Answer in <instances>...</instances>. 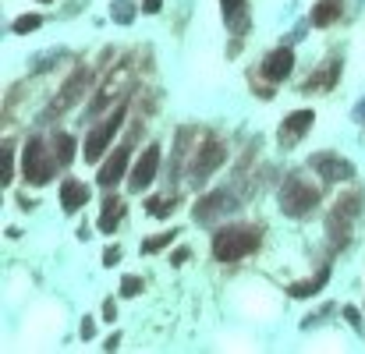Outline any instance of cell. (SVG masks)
Instances as JSON below:
<instances>
[{
	"instance_id": "6da1fadb",
	"label": "cell",
	"mask_w": 365,
	"mask_h": 354,
	"mask_svg": "<svg viewBox=\"0 0 365 354\" xmlns=\"http://www.w3.org/2000/svg\"><path fill=\"white\" fill-rule=\"evenodd\" d=\"M256 248H259V230L256 227H227V230L217 234V241H213V255L220 262H238Z\"/></svg>"
},
{
	"instance_id": "9a60e30c",
	"label": "cell",
	"mask_w": 365,
	"mask_h": 354,
	"mask_svg": "<svg viewBox=\"0 0 365 354\" xmlns=\"http://www.w3.org/2000/svg\"><path fill=\"white\" fill-rule=\"evenodd\" d=\"M85 78H89V75H85V71H78V75L71 78V85H68V96H60V100H57V106H71V103L78 100V93H82V82H85Z\"/></svg>"
},
{
	"instance_id": "ac0fdd59",
	"label": "cell",
	"mask_w": 365,
	"mask_h": 354,
	"mask_svg": "<svg viewBox=\"0 0 365 354\" xmlns=\"http://www.w3.org/2000/svg\"><path fill=\"white\" fill-rule=\"evenodd\" d=\"M15 177V156H11V145H4V153H0V181H11Z\"/></svg>"
},
{
	"instance_id": "2e32d148",
	"label": "cell",
	"mask_w": 365,
	"mask_h": 354,
	"mask_svg": "<svg viewBox=\"0 0 365 354\" xmlns=\"http://www.w3.org/2000/svg\"><path fill=\"white\" fill-rule=\"evenodd\" d=\"M39 25H43V18H39V15H21V18L11 25V32L25 36V32H33V28H39Z\"/></svg>"
},
{
	"instance_id": "e0dca14e",
	"label": "cell",
	"mask_w": 365,
	"mask_h": 354,
	"mask_svg": "<svg viewBox=\"0 0 365 354\" xmlns=\"http://www.w3.org/2000/svg\"><path fill=\"white\" fill-rule=\"evenodd\" d=\"M323 280H326V277L309 280V283H294V287H287V294H291V298H309V294H316V290L323 287Z\"/></svg>"
},
{
	"instance_id": "484cf974",
	"label": "cell",
	"mask_w": 365,
	"mask_h": 354,
	"mask_svg": "<svg viewBox=\"0 0 365 354\" xmlns=\"http://www.w3.org/2000/svg\"><path fill=\"white\" fill-rule=\"evenodd\" d=\"M103 315H107V319H117V305H114V301H103Z\"/></svg>"
},
{
	"instance_id": "8fae6325",
	"label": "cell",
	"mask_w": 365,
	"mask_h": 354,
	"mask_svg": "<svg viewBox=\"0 0 365 354\" xmlns=\"http://www.w3.org/2000/svg\"><path fill=\"white\" fill-rule=\"evenodd\" d=\"M344 11V0H319V4L312 8V21L316 25H330V21H337Z\"/></svg>"
},
{
	"instance_id": "cb8c5ba5",
	"label": "cell",
	"mask_w": 365,
	"mask_h": 354,
	"mask_svg": "<svg viewBox=\"0 0 365 354\" xmlns=\"http://www.w3.org/2000/svg\"><path fill=\"white\" fill-rule=\"evenodd\" d=\"M160 8H163V0H145V4H142V11H145V15H157Z\"/></svg>"
},
{
	"instance_id": "8992f818",
	"label": "cell",
	"mask_w": 365,
	"mask_h": 354,
	"mask_svg": "<svg viewBox=\"0 0 365 354\" xmlns=\"http://www.w3.org/2000/svg\"><path fill=\"white\" fill-rule=\"evenodd\" d=\"M128 160H132V153H128V145H121V149H114V156L103 163V170H100V185L103 188H114L117 181H121V174L128 170Z\"/></svg>"
},
{
	"instance_id": "52a82bcc",
	"label": "cell",
	"mask_w": 365,
	"mask_h": 354,
	"mask_svg": "<svg viewBox=\"0 0 365 354\" xmlns=\"http://www.w3.org/2000/svg\"><path fill=\"white\" fill-rule=\"evenodd\" d=\"M291 68H294V53H291L287 46H281V50H273V53L266 57L262 75H266V78H273V82H281V78H287V75H291Z\"/></svg>"
},
{
	"instance_id": "5bb4252c",
	"label": "cell",
	"mask_w": 365,
	"mask_h": 354,
	"mask_svg": "<svg viewBox=\"0 0 365 354\" xmlns=\"http://www.w3.org/2000/svg\"><path fill=\"white\" fill-rule=\"evenodd\" d=\"M53 156H57V163H71V156H75V142H71V135H57V149H53Z\"/></svg>"
},
{
	"instance_id": "7c38bea8",
	"label": "cell",
	"mask_w": 365,
	"mask_h": 354,
	"mask_svg": "<svg viewBox=\"0 0 365 354\" xmlns=\"http://www.w3.org/2000/svg\"><path fill=\"white\" fill-rule=\"evenodd\" d=\"M121 213H125V202H121V198H103V216H100V230H114L117 227V216Z\"/></svg>"
},
{
	"instance_id": "603a6c76",
	"label": "cell",
	"mask_w": 365,
	"mask_h": 354,
	"mask_svg": "<svg viewBox=\"0 0 365 354\" xmlns=\"http://www.w3.org/2000/svg\"><path fill=\"white\" fill-rule=\"evenodd\" d=\"M170 238H174V234H160V238H153V241H145V245H142V252H160V248H163V245H167Z\"/></svg>"
},
{
	"instance_id": "44dd1931",
	"label": "cell",
	"mask_w": 365,
	"mask_h": 354,
	"mask_svg": "<svg viewBox=\"0 0 365 354\" xmlns=\"http://www.w3.org/2000/svg\"><path fill=\"white\" fill-rule=\"evenodd\" d=\"M139 290H142V280L139 277H125V280H121V294H125V298H135Z\"/></svg>"
},
{
	"instance_id": "4fadbf2b",
	"label": "cell",
	"mask_w": 365,
	"mask_h": 354,
	"mask_svg": "<svg viewBox=\"0 0 365 354\" xmlns=\"http://www.w3.org/2000/svg\"><path fill=\"white\" fill-rule=\"evenodd\" d=\"M220 160H224V145H209V153L202 149V153H199V160H195V174H199V177H202V174H209V170L217 167Z\"/></svg>"
},
{
	"instance_id": "3957f363",
	"label": "cell",
	"mask_w": 365,
	"mask_h": 354,
	"mask_svg": "<svg viewBox=\"0 0 365 354\" xmlns=\"http://www.w3.org/2000/svg\"><path fill=\"white\" fill-rule=\"evenodd\" d=\"M121 121H125V106L114 110V113H110V121H103L100 128L89 131V138H85V160H89V163H96V160L107 153V145H110V138L117 135Z\"/></svg>"
},
{
	"instance_id": "30bf717a",
	"label": "cell",
	"mask_w": 365,
	"mask_h": 354,
	"mask_svg": "<svg viewBox=\"0 0 365 354\" xmlns=\"http://www.w3.org/2000/svg\"><path fill=\"white\" fill-rule=\"evenodd\" d=\"M85 198H89V188L82 181H71V177H68L64 188H60V209H64V213H78Z\"/></svg>"
},
{
	"instance_id": "277c9868",
	"label": "cell",
	"mask_w": 365,
	"mask_h": 354,
	"mask_svg": "<svg viewBox=\"0 0 365 354\" xmlns=\"http://www.w3.org/2000/svg\"><path fill=\"white\" fill-rule=\"evenodd\" d=\"M57 160V156H53ZM53 160L46 156V145L39 138H33L25 145V177L33 185H46L50 177H53Z\"/></svg>"
},
{
	"instance_id": "83f0119b",
	"label": "cell",
	"mask_w": 365,
	"mask_h": 354,
	"mask_svg": "<svg viewBox=\"0 0 365 354\" xmlns=\"http://www.w3.org/2000/svg\"><path fill=\"white\" fill-rule=\"evenodd\" d=\"M43 4H50V0H43Z\"/></svg>"
},
{
	"instance_id": "7a4b0ae2",
	"label": "cell",
	"mask_w": 365,
	"mask_h": 354,
	"mask_svg": "<svg viewBox=\"0 0 365 354\" xmlns=\"http://www.w3.org/2000/svg\"><path fill=\"white\" fill-rule=\"evenodd\" d=\"M319 202V192L309 185V181H301V177H287L284 188H281V209L287 216H305L312 213V205Z\"/></svg>"
},
{
	"instance_id": "5b68a950",
	"label": "cell",
	"mask_w": 365,
	"mask_h": 354,
	"mask_svg": "<svg viewBox=\"0 0 365 354\" xmlns=\"http://www.w3.org/2000/svg\"><path fill=\"white\" fill-rule=\"evenodd\" d=\"M157 167H160V149H157V145H149V149L139 156V163H135L132 177H128L132 192H142L149 181H153V177H157Z\"/></svg>"
},
{
	"instance_id": "d6986e66",
	"label": "cell",
	"mask_w": 365,
	"mask_h": 354,
	"mask_svg": "<svg viewBox=\"0 0 365 354\" xmlns=\"http://www.w3.org/2000/svg\"><path fill=\"white\" fill-rule=\"evenodd\" d=\"M145 213L167 216V213H174V202H170V198H149V202H145Z\"/></svg>"
},
{
	"instance_id": "ba28073f",
	"label": "cell",
	"mask_w": 365,
	"mask_h": 354,
	"mask_svg": "<svg viewBox=\"0 0 365 354\" xmlns=\"http://www.w3.org/2000/svg\"><path fill=\"white\" fill-rule=\"evenodd\" d=\"M312 167H316L323 177H330V181H348V177L355 174V167H351L348 160H337V156H330V153L312 156Z\"/></svg>"
},
{
	"instance_id": "d4e9b609",
	"label": "cell",
	"mask_w": 365,
	"mask_h": 354,
	"mask_svg": "<svg viewBox=\"0 0 365 354\" xmlns=\"http://www.w3.org/2000/svg\"><path fill=\"white\" fill-rule=\"evenodd\" d=\"M117 259H121V255H117V248H107V255H103V262H107V266H117Z\"/></svg>"
},
{
	"instance_id": "9c48e42d",
	"label": "cell",
	"mask_w": 365,
	"mask_h": 354,
	"mask_svg": "<svg viewBox=\"0 0 365 354\" xmlns=\"http://www.w3.org/2000/svg\"><path fill=\"white\" fill-rule=\"evenodd\" d=\"M312 121H316V113H312V110H298V113H291L287 121L281 124V142H294V138H301V135L312 128Z\"/></svg>"
},
{
	"instance_id": "ffe728a7",
	"label": "cell",
	"mask_w": 365,
	"mask_h": 354,
	"mask_svg": "<svg viewBox=\"0 0 365 354\" xmlns=\"http://www.w3.org/2000/svg\"><path fill=\"white\" fill-rule=\"evenodd\" d=\"M110 15H114L117 21H125V25H128V21L135 18V11H132V4H128V0H114V8H110Z\"/></svg>"
},
{
	"instance_id": "4316f807",
	"label": "cell",
	"mask_w": 365,
	"mask_h": 354,
	"mask_svg": "<svg viewBox=\"0 0 365 354\" xmlns=\"http://www.w3.org/2000/svg\"><path fill=\"white\" fill-rule=\"evenodd\" d=\"M93 330H96V326H93V319H85V322H82V337L89 340V337H93Z\"/></svg>"
},
{
	"instance_id": "7402d4cb",
	"label": "cell",
	"mask_w": 365,
	"mask_h": 354,
	"mask_svg": "<svg viewBox=\"0 0 365 354\" xmlns=\"http://www.w3.org/2000/svg\"><path fill=\"white\" fill-rule=\"evenodd\" d=\"M220 4H224V18L227 21H234V15L245 11V0H220Z\"/></svg>"
}]
</instances>
